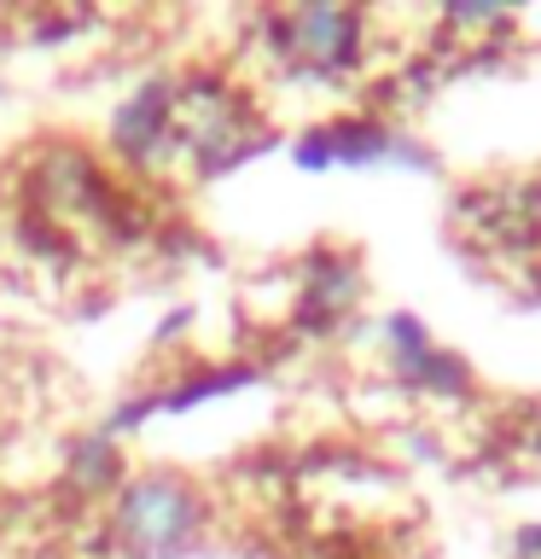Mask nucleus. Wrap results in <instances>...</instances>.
I'll return each mask as SVG.
<instances>
[{
  "label": "nucleus",
  "instance_id": "obj_4",
  "mask_svg": "<svg viewBox=\"0 0 541 559\" xmlns=\"http://www.w3.org/2000/svg\"><path fill=\"white\" fill-rule=\"evenodd\" d=\"M111 146H117L122 157H134V164H152L157 152L175 146V94H169L164 82H157V87H140L134 99L117 105V117H111Z\"/></svg>",
  "mask_w": 541,
  "mask_h": 559
},
{
  "label": "nucleus",
  "instance_id": "obj_5",
  "mask_svg": "<svg viewBox=\"0 0 541 559\" xmlns=\"http://www.w3.org/2000/svg\"><path fill=\"white\" fill-rule=\"evenodd\" d=\"M390 349H396V367L408 373L413 384H431V391H460V361L443 356V349H431L425 326L413 321V314H390Z\"/></svg>",
  "mask_w": 541,
  "mask_h": 559
},
{
  "label": "nucleus",
  "instance_id": "obj_1",
  "mask_svg": "<svg viewBox=\"0 0 541 559\" xmlns=\"http://www.w3.org/2000/svg\"><path fill=\"white\" fill-rule=\"evenodd\" d=\"M204 524V501L199 489L175 472H140L122 484V496L111 507V531L134 559H169L181 554Z\"/></svg>",
  "mask_w": 541,
  "mask_h": 559
},
{
  "label": "nucleus",
  "instance_id": "obj_2",
  "mask_svg": "<svg viewBox=\"0 0 541 559\" xmlns=\"http://www.w3.org/2000/svg\"><path fill=\"white\" fill-rule=\"evenodd\" d=\"M274 41L297 70L314 76H338L361 59V12L349 7H297L286 17H274Z\"/></svg>",
  "mask_w": 541,
  "mask_h": 559
},
{
  "label": "nucleus",
  "instance_id": "obj_3",
  "mask_svg": "<svg viewBox=\"0 0 541 559\" xmlns=\"http://www.w3.org/2000/svg\"><path fill=\"white\" fill-rule=\"evenodd\" d=\"M408 140H396L378 122H338V129H321L297 146V164L303 169H332V164H408Z\"/></svg>",
  "mask_w": 541,
  "mask_h": 559
},
{
  "label": "nucleus",
  "instance_id": "obj_7",
  "mask_svg": "<svg viewBox=\"0 0 541 559\" xmlns=\"http://www.w3.org/2000/svg\"><path fill=\"white\" fill-rule=\"evenodd\" d=\"M448 17H454V24H501V7H483V0H471V7H454Z\"/></svg>",
  "mask_w": 541,
  "mask_h": 559
},
{
  "label": "nucleus",
  "instance_id": "obj_6",
  "mask_svg": "<svg viewBox=\"0 0 541 559\" xmlns=\"http://www.w3.org/2000/svg\"><path fill=\"white\" fill-rule=\"evenodd\" d=\"M117 478V454H111V437L94 431V437H82L76 449H70V484L76 489H105Z\"/></svg>",
  "mask_w": 541,
  "mask_h": 559
}]
</instances>
